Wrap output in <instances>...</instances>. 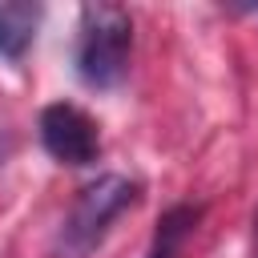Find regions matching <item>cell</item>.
<instances>
[{
  "instance_id": "8992f818",
  "label": "cell",
  "mask_w": 258,
  "mask_h": 258,
  "mask_svg": "<svg viewBox=\"0 0 258 258\" xmlns=\"http://www.w3.org/2000/svg\"><path fill=\"white\" fill-rule=\"evenodd\" d=\"M8 153H12V137H8V129H0V165H4Z\"/></svg>"
},
{
  "instance_id": "5b68a950",
  "label": "cell",
  "mask_w": 258,
  "mask_h": 258,
  "mask_svg": "<svg viewBox=\"0 0 258 258\" xmlns=\"http://www.w3.org/2000/svg\"><path fill=\"white\" fill-rule=\"evenodd\" d=\"M198 222H202V206H185V202L181 206H169L157 218V226H153V242H149L145 258H177Z\"/></svg>"
},
{
  "instance_id": "52a82bcc",
  "label": "cell",
  "mask_w": 258,
  "mask_h": 258,
  "mask_svg": "<svg viewBox=\"0 0 258 258\" xmlns=\"http://www.w3.org/2000/svg\"><path fill=\"white\" fill-rule=\"evenodd\" d=\"M250 254L258 258V210H254V246H250Z\"/></svg>"
},
{
  "instance_id": "6da1fadb",
  "label": "cell",
  "mask_w": 258,
  "mask_h": 258,
  "mask_svg": "<svg viewBox=\"0 0 258 258\" xmlns=\"http://www.w3.org/2000/svg\"><path fill=\"white\" fill-rule=\"evenodd\" d=\"M133 16L117 4H85L77 24V77L89 89H113L129 73Z\"/></svg>"
},
{
  "instance_id": "7a4b0ae2",
  "label": "cell",
  "mask_w": 258,
  "mask_h": 258,
  "mask_svg": "<svg viewBox=\"0 0 258 258\" xmlns=\"http://www.w3.org/2000/svg\"><path fill=\"white\" fill-rule=\"evenodd\" d=\"M133 198H137V181H129V177H121V173H101L97 181H89V185L77 194V202H73V210H69V218H64L60 250H64L69 258H85V254L101 242V234L109 230V222H113Z\"/></svg>"
},
{
  "instance_id": "277c9868",
  "label": "cell",
  "mask_w": 258,
  "mask_h": 258,
  "mask_svg": "<svg viewBox=\"0 0 258 258\" xmlns=\"http://www.w3.org/2000/svg\"><path fill=\"white\" fill-rule=\"evenodd\" d=\"M44 8L40 4H0V56L4 60H20L28 52V44L36 40Z\"/></svg>"
},
{
  "instance_id": "3957f363",
  "label": "cell",
  "mask_w": 258,
  "mask_h": 258,
  "mask_svg": "<svg viewBox=\"0 0 258 258\" xmlns=\"http://www.w3.org/2000/svg\"><path fill=\"white\" fill-rule=\"evenodd\" d=\"M40 145L48 149V157H56L60 165H89L101 153V133L97 121L69 105V101H52L40 109Z\"/></svg>"
}]
</instances>
